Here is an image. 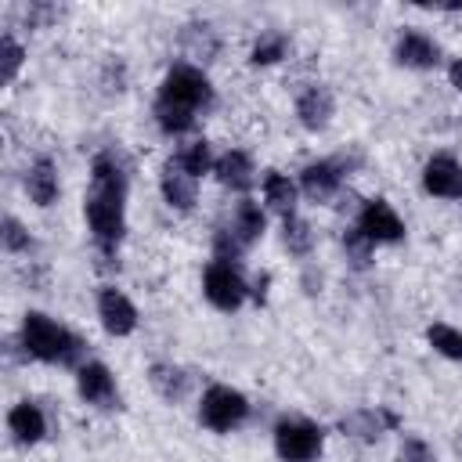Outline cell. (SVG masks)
Returning a JSON list of instances; mask_svg holds the SVG:
<instances>
[{"label": "cell", "mask_w": 462, "mask_h": 462, "mask_svg": "<svg viewBox=\"0 0 462 462\" xmlns=\"http://www.w3.org/2000/svg\"><path fill=\"white\" fill-rule=\"evenodd\" d=\"M97 318H101L108 336H130L137 328V307L119 289H101L97 292Z\"/></svg>", "instance_id": "obj_9"}, {"label": "cell", "mask_w": 462, "mask_h": 462, "mask_svg": "<svg viewBox=\"0 0 462 462\" xmlns=\"http://www.w3.org/2000/svg\"><path fill=\"white\" fill-rule=\"evenodd\" d=\"M426 339H430V346L437 354H444L451 361H462V332L458 328H451V325H430L426 328Z\"/></svg>", "instance_id": "obj_26"}, {"label": "cell", "mask_w": 462, "mask_h": 462, "mask_svg": "<svg viewBox=\"0 0 462 462\" xmlns=\"http://www.w3.org/2000/svg\"><path fill=\"white\" fill-rule=\"evenodd\" d=\"M159 101H170V105H180L188 112H199V108H209L213 105V87L206 79L202 69L180 61L166 72L162 87H159Z\"/></svg>", "instance_id": "obj_2"}, {"label": "cell", "mask_w": 462, "mask_h": 462, "mask_svg": "<svg viewBox=\"0 0 462 462\" xmlns=\"http://www.w3.org/2000/svg\"><path fill=\"white\" fill-rule=\"evenodd\" d=\"M401 462H437L433 448L422 440V437H404L401 444Z\"/></svg>", "instance_id": "obj_32"}, {"label": "cell", "mask_w": 462, "mask_h": 462, "mask_svg": "<svg viewBox=\"0 0 462 462\" xmlns=\"http://www.w3.org/2000/svg\"><path fill=\"white\" fill-rule=\"evenodd\" d=\"M148 379H152L155 393H159L162 401H170V404H173V401H184V393H188V372L177 368V365H152Z\"/></svg>", "instance_id": "obj_20"}, {"label": "cell", "mask_w": 462, "mask_h": 462, "mask_svg": "<svg viewBox=\"0 0 462 462\" xmlns=\"http://www.w3.org/2000/svg\"><path fill=\"white\" fill-rule=\"evenodd\" d=\"M155 123L162 126V134H188L195 126V112L170 101H155Z\"/></svg>", "instance_id": "obj_24"}, {"label": "cell", "mask_w": 462, "mask_h": 462, "mask_svg": "<svg viewBox=\"0 0 462 462\" xmlns=\"http://www.w3.org/2000/svg\"><path fill=\"white\" fill-rule=\"evenodd\" d=\"M282 242H285V249H289L292 256H307L310 245H314V231H310L307 220H300V217L292 213V217L282 220Z\"/></svg>", "instance_id": "obj_23"}, {"label": "cell", "mask_w": 462, "mask_h": 462, "mask_svg": "<svg viewBox=\"0 0 462 462\" xmlns=\"http://www.w3.org/2000/svg\"><path fill=\"white\" fill-rule=\"evenodd\" d=\"M0 58H4V79L11 83V79L18 76V69H22V58H25L22 43H18L11 32H4V40H0Z\"/></svg>", "instance_id": "obj_30"}, {"label": "cell", "mask_w": 462, "mask_h": 462, "mask_svg": "<svg viewBox=\"0 0 462 462\" xmlns=\"http://www.w3.org/2000/svg\"><path fill=\"white\" fill-rule=\"evenodd\" d=\"M213 173H217V180L224 184V188H231V191H249L253 188V159L245 155V152H238V148H231V152H224L217 162H213Z\"/></svg>", "instance_id": "obj_16"}, {"label": "cell", "mask_w": 462, "mask_h": 462, "mask_svg": "<svg viewBox=\"0 0 462 462\" xmlns=\"http://www.w3.org/2000/svg\"><path fill=\"white\" fill-rule=\"evenodd\" d=\"M357 231L372 242V245H383V242H401L404 238V220L393 213V206L386 199H368L361 206V217H357Z\"/></svg>", "instance_id": "obj_7"}, {"label": "cell", "mask_w": 462, "mask_h": 462, "mask_svg": "<svg viewBox=\"0 0 462 462\" xmlns=\"http://www.w3.org/2000/svg\"><path fill=\"white\" fill-rule=\"evenodd\" d=\"M321 444H325L321 426L307 419H282L274 426V451L282 462H314L321 455Z\"/></svg>", "instance_id": "obj_5"}, {"label": "cell", "mask_w": 462, "mask_h": 462, "mask_svg": "<svg viewBox=\"0 0 462 462\" xmlns=\"http://www.w3.org/2000/svg\"><path fill=\"white\" fill-rule=\"evenodd\" d=\"M173 159H177V166H180L188 177H195V180H199L202 173H209V170H213V162H217L206 141H191V144H184Z\"/></svg>", "instance_id": "obj_22"}, {"label": "cell", "mask_w": 462, "mask_h": 462, "mask_svg": "<svg viewBox=\"0 0 462 462\" xmlns=\"http://www.w3.org/2000/svg\"><path fill=\"white\" fill-rule=\"evenodd\" d=\"M448 76H451V87L462 94V58H455L451 61V69H448Z\"/></svg>", "instance_id": "obj_33"}, {"label": "cell", "mask_w": 462, "mask_h": 462, "mask_svg": "<svg viewBox=\"0 0 462 462\" xmlns=\"http://www.w3.org/2000/svg\"><path fill=\"white\" fill-rule=\"evenodd\" d=\"M22 346L29 357L47 365H76L83 354V339L40 310H29L22 318Z\"/></svg>", "instance_id": "obj_1"}, {"label": "cell", "mask_w": 462, "mask_h": 462, "mask_svg": "<svg viewBox=\"0 0 462 462\" xmlns=\"http://www.w3.org/2000/svg\"><path fill=\"white\" fill-rule=\"evenodd\" d=\"M126 184H130L126 180V170H123V162L112 152H105V155L94 159V166H90V191L126 202Z\"/></svg>", "instance_id": "obj_14"}, {"label": "cell", "mask_w": 462, "mask_h": 462, "mask_svg": "<svg viewBox=\"0 0 462 462\" xmlns=\"http://www.w3.org/2000/svg\"><path fill=\"white\" fill-rule=\"evenodd\" d=\"M263 199H267V206L274 209V213H282V217H292V209H296V184L285 177V173H267L263 177Z\"/></svg>", "instance_id": "obj_21"}, {"label": "cell", "mask_w": 462, "mask_h": 462, "mask_svg": "<svg viewBox=\"0 0 462 462\" xmlns=\"http://www.w3.org/2000/svg\"><path fill=\"white\" fill-rule=\"evenodd\" d=\"M332 112H336V101H332V90L328 87H307L300 97H296V116H300V123L307 126V130H325L328 126V119H332Z\"/></svg>", "instance_id": "obj_13"}, {"label": "cell", "mask_w": 462, "mask_h": 462, "mask_svg": "<svg viewBox=\"0 0 462 462\" xmlns=\"http://www.w3.org/2000/svg\"><path fill=\"white\" fill-rule=\"evenodd\" d=\"M25 191L36 206H51L58 199V170L51 159H36L25 173Z\"/></svg>", "instance_id": "obj_18"}, {"label": "cell", "mask_w": 462, "mask_h": 462, "mask_svg": "<svg viewBox=\"0 0 462 462\" xmlns=\"http://www.w3.org/2000/svg\"><path fill=\"white\" fill-rule=\"evenodd\" d=\"M202 292H206V300H209L217 310H238L242 300L249 296V289H245L242 274L235 271V263H220V260H213V263L206 267V274H202Z\"/></svg>", "instance_id": "obj_6"}, {"label": "cell", "mask_w": 462, "mask_h": 462, "mask_svg": "<svg viewBox=\"0 0 462 462\" xmlns=\"http://www.w3.org/2000/svg\"><path fill=\"white\" fill-rule=\"evenodd\" d=\"M422 188L437 199H458L462 195V166L451 155H433L422 166Z\"/></svg>", "instance_id": "obj_11"}, {"label": "cell", "mask_w": 462, "mask_h": 462, "mask_svg": "<svg viewBox=\"0 0 462 462\" xmlns=\"http://www.w3.org/2000/svg\"><path fill=\"white\" fill-rule=\"evenodd\" d=\"M249 415V401L245 393L231 390V386H209L202 393V404H199V419L206 430L213 433H231L235 426H242Z\"/></svg>", "instance_id": "obj_4"}, {"label": "cell", "mask_w": 462, "mask_h": 462, "mask_svg": "<svg viewBox=\"0 0 462 462\" xmlns=\"http://www.w3.org/2000/svg\"><path fill=\"white\" fill-rule=\"evenodd\" d=\"M343 173H346V170H343L339 162H332V159H318V162H307V166H303V173H300V188H303L307 199H314V202H328V199L339 191Z\"/></svg>", "instance_id": "obj_10"}, {"label": "cell", "mask_w": 462, "mask_h": 462, "mask_svg": "<svg viewBox=\"0 0 462 462\" xmlns=\"http://www.w3.org/2000/svg\"><path fill=\"white\" fill-rule=\"evenodd\" d=\"M123 199H108V195H97L90 191L87 202H83V213H87V227L97 242V249L105 256L116 253V245L123 242V231H126V220H123Z\"/></svg>", "instance_id": "obj_3"}, {"label": "cell", "mask_w": 462, "mask_h": 462, "mask_svg": "<svg viewBox=\"0 0 462 462\" xmlns=\"http://www.w3.org/2000/svg\"><path fill=\"white\" fill-rule=\"evenodd\" d=\"M339 430L350 433V437H361V440H375V437L383 433V422H379V415H375L372 408H361V411L343 415V419H339Z\"/></svg>", "instance_id": "obj_25"}, {"label": "cell", "mask_w": 462, "mask_h": 462, "mask_svg": "<svg viewBox=\"0 0 462 462\" xmlns=\"http://www.w3.org/2000/svg\"><path fill=\"white\" fill-rule=\"evenodd\" d=\"M159 188H162V199H166L170 209L188 213V209L195 206V177H188V173L177 166V159H170V162L162 166Z\"/></svg>", "instance_id": "obj_15"}, {"label": "cell", "mask_w": 462, "mask_h": 462, "mask_svg": "<svg viewBox=\"0 0 462 462\" xmlns=\"http://www.w3.org/2000/svg\"><path fill=\"white\" fill-rule=\"evenodd\" d=\"M285 47H289V40H285L282 32H267V36H260V40L253 43L249 61H253V65H274V61L285 58Z\"/></svg>", "instance_id": "obj_27"}, {"label": "cell", "mask_w": 462, "mask_h": 462, "mask_svg": "<svg viewBox=\"0 0 462 462\" xmlns=\"http://www.w3.org/2000/svg\"><path fill=\"white\" fill-rule=\"evenodd\" d=\"M184 43H188V51H191L195 58H202V61H209V58L217 54V47H220L209 25H188V32H184Z\"/></svg>", "instance_id": "obj_28"}, {"label": "cell", "mask_w": 462, "mask_h": 462, "mask_svg": "<svg viewBox=\"0 0 462 462\" xmlns=\"http://www.w3.org/2000/svg\"><path fill=\"white\" fill-rule=\"evenodd\" d=\"M263 227H267V217H263V209L253 202V199H242L238 206H235V213H231V235L242 242V245H253L260 235H263Z\"/></svg>", "instance_id": "obj_19"}, {"label": "cell", "mask_w": 462, "mask_h": 462, "mask_svg": "<svg viewBox=\"0 0 462 462\" xmlns=\"http://www.w3.org/2000/svg\"><path fill=\"white\" fill-rule=\"evenodd\" d=\"M343 245H346V256H350V263H354L357 271H365V267L372 263V249H375V245H372L357 227H350V231L343 235Z\"/></svg>", "instance_id": "obj_29"}, {"label": "cell", "mask_w": 462, "mask_h": 462, "mask_svg": "<svg viewBox=\"0 0 462 462\" xmlns=\"http://www.w3.org/2000/svg\"><path fill=\"white\" fill-rule=\"evenodd\" d=\"M76 390L87 404L94 408H116L119 404V393H116V379L112 372L101 365V361H87L76 368Z\"/></svg>", "instance_id": "obj_8"}, {"label": "cell", "mask_w": 462, "mask_h": 462, "mask_svg": "<svg viewBox=\"0 0 462 462\" xmlns=\"http://www.w3.org/2000/svg\"><path fill=\"white\" fill-rule=\"evenodd\" d=\"M0 238H4V249H7V253H25V249L32 245L29 231H25L14 217H4V231H0Z\"/></svg>", "instance_id": "obj_31"}, {"label": "cell", "mask_w": 462, "mask_h": 462, "mask_svg": "<svg viewBox=\"0 0 462 462\" xmlns=\"http://www.w3.org/2000/svg\"><path fill=\"white\" fill-rule=\"evenodd\" d=\"M7 430L14 433L18 444H36V440L47 433V419H43L40 404H32V401H18V404L7 411Z\"/></svg>", "instance_id": "obj_17"}, {"label": "cell", "mask_w": 462, "mask_h": 462, "mask_svg": "<svg viewBox=\"0 0 462 462\" xmlns=\"http://www.w3.org/2000/svg\"><path fill=\"white\" fill-rule=\"evenodd\" d=\"M393 58H397L401 65H408V69H433V65L440 61V47H437L426 32L408 29V32H401V40H397V47H393Z\"/></svg>", "instance_id": "obj_12"}]
</instances>
